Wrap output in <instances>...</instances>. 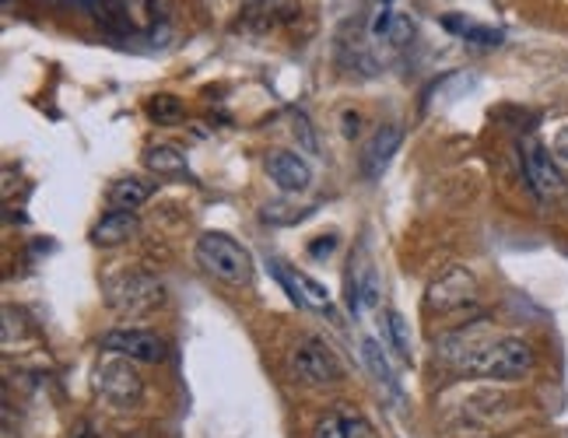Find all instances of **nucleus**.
I'll return each instance as SVG.
<instances>
[{
  "mask_svg": "<svg viewBox=\"0 0 568 438\" xmlns=\"http://www.w3.org/2000/svg\"><path fill=\"white\" fill-rule=\"evenodd\" d=\"M537 365L534 347L523 337H498V340H477L467 355L460 358V368L470 376H485V379H527Z\"/></svg>",
  "mask_w": 568,
  "mask_h": 438,
  "instance_id": "1",
  "label": "nucleus"
},
{
  "mask_svg": "<svg viewBox=\"0 0 568 438\" xmlns=\"http://www.w3.org/2000/svg\"><path fill=\"white\" fill-rule=\"evenodd\" d=\"M193 253L204 274L225 284V288H246V284H253V256L229 232H204L196 238Z\"/></svg>",
  "mask_w": 568,
  "mask_h": 438,
  "instance_id": "2",
  "label": "nucleus"
},
{
  "mask_svg": "<svg viewBox=\"0 0 568 438\" xmlns=\"http://www.w3.org/2000/svg\"><path fill=\"white\" fill-rule=\"evenodd\" d=\"M165 302V284L151 271H120L105 281V305L116 316H151Z\"/></svg>",
  "mask_w": 568,
  "mask_h": 438,
  "instance_id": "3",
  "label": "nucleus"
},
{
  "mask_svg": "<svg viewBox=\"0 0 568 438\" xmlns=\"http://www.w3.org/2000/svg\"><path fill=\"white\" fill-rule=\"evenodd\" d=\"M92 383L102 404H109L113 410H134L144 404V379L134 368V358H123V355L102 358Z\"/></svg>",
  "mask_w": 568,
  "mask_h": 438,
  "instance_id": "4",
  "label": "nucleus"
},
{
  "mask_svg": "<svg viewBox=\"0 0 568 438\" xmlns=\"http://www.w3.org/2000/svg\"><path fill=\"white\" fill-rule=\"evenodd\" d=\"M292 376L305 386H334L344 379V361L323 337H302L288 355Z\"/></svg>",
  "mask_w": 568,
  "mask_h": 438,
  "instance_id": "5",
  "label": "nucleus"
},
{
  "mask_svg": "<svg viewBox=\"0 0 568 438\" xmlns=\"http://www.w3.org/2000/svg\"><path fill=\"white\" fill-rule=\"evenodd\" d=\"M523 175H527V186L540 204H555L568 193V175L561 162L540 141L523 144Z\"/></svg>",
  "mask_w": 568,
  "mask_h": 438,
  "instance_id": "6",
  "label": "nucleus"
},
{
  "mask_svg": "<svg viewBox=\"0 0 568 438\" xmlns=\"http://www.w3.org/2000/svg\"><path fill=\"white\" fill-rule=\"evenodd\" d=\"M477 298V281L464 267H449L428 284V309L435 313H460Z\"/></svg>",
  "mask_w": 568,
  "mask_h": 438,
  "instance_id": "7",
  "label": "nucleus"
},
{
  "mask_svg": "<svg viewBox=\"0 0 568 438\" xmlns=\"http://www.w3.org/2000/svg\"><path fill=\"white\" fill-rule=\"evenodd\" d=\"M102 347L109 355H123L134 361H148L155 365L165 358V344L155 330H138V326H120V330L102 334Z\"/></svg>",
  "mask_w": 568,
  "mask_h": 438,
  "instance_id": "8",
  "label": "nucleus"
},
{
  "mask_svg": "<svg viewBox=\"0 0 568 438\" xmlns=\"http://www.w3.org/2000/svg\"><path fill=\"white\" fill-rule=\"evenodd\" d=\"M404 144V126L400 123H383L373 130V137L365 141L362 147V172L368 175V180H376V175H383V169L393 162V155L400 151Z\"/></svg>",
  "mask_w": 568,
  "mask_h": 438,
  "instance_id": "9",
  "label": "nucleus"
},
{
  "mask_svg": "<svg viewBox=\"0 0 568 438\" xmlns=\"http://www.w3.org/2000/svg\"><path fill=\"white\" fill-rule=\"evenodd\" d=\"M267 175L281 193H305L313 186V165L295 151H274L267 159Z\"/></svg>",
  "mask_w": 568,
  "mask_h": 438,
  "instance_id": "10",
  "label": "nucleus"
},
{
  "mask_svg": "<svg viewBox=\"0 0 568 438\" xmlns=\"http://www.w3.org/2000/svg\"><path fill=\"white\" fill-rule=\"evenodd\" d=\"M313 438H379L376 428L368 425V418H362L358 410H344L334 407L316 418L313 425Z\"/></svg>",
  "mask_w": 568,
  "mask_h": 438,
  "instance_id": "11",
  "label": "nucleus"
},
{
  "mask_svg": "<svg viewBox=\"0 0 568 438\" xmlns=\"http://www.w3.org/2000/svg\"><path fill=\"white\" fill-rule=\"evenodd\" d=\"M141 222H138V211H109L99 217V225L92 228V243L102 246V249H113V246H123L130 238L138 235Z\"/></svg>",
  "mask_w": 568,
  "mask_h": 438,
  "instance_id": "12",
  "label": "nucleus"
},
{
  "mask_svg": "<svg viewBox=\"0 0 568 438\" xmlns=\"http://www.w3.org/2000/svg\"><path fill=\"white\" fill-rule=\"evenodd\" d=\"M373 39L383 42V47H393V50H400L407 47V42L414 39V21L400 11H393L389 4L373 18Z\"/></svg>",
  "mask_w": 568,
  "mask_h": 438,
  "instance_id": "13",
  "label": "nucleus"
},
{
  "mask_svg": "<svg viewBox=\"0 0 568 438\" xmlns=\"http://www.w3.org/2000/svg\"><path fill=\"white\" fill-rule=\"evenodd\" d=\"M347 302H352L355 313L376 309L379 305V274L373 263H365L362 271L352 267V274H347Z\"/></svg>",
  "mask_w": 568,
  "mask_h": 438,
  "instance_id": "14",
  "label": "nucleus"
},
{
  "mask_svg": "<svg viewBox=\"0 0 568 438\" xmlns=\"http://www.w3.org/2000/svg\"><path fill=\"white\" fill-rule=\"evenodd\" d=\"M89 11L92 18L99 21L102 29H109L113 35H134V18H130L126 4H120V0H89Z\"/></svg>",
  "mask_w": 568,
  "mask_h": 438,
  "instance_id": "15",
  "label": "nucleus"
},
{
  "mask_svg": "<svg viewBox=\"0 0 568 438\" xmlns=\"http://www.w3.org/2000/svg\"><path fill=\"white\" fill-rule=\"evenodd\" d=\"M151 196V186L144 180H134V175H123V180H116L113 186H109V207L116 211H138L148 204Z\"/></svg>",
  "mask_w": 568,
  "mask_h": 438,
  "instance_id": "16",
  "label": "nucleus"
},
{
  "mask_svg": "<svg viewBox=\"0 0 568 438\" xmlns=\"http://www.w3.org/2000/svg\"><path fill=\"white\" fill-rule=\"evenodd\" d=\"M144 169L148 172H162V175H186V155L180 147H172V144H151L144 155H141Z\"/></svg>",
  "mask_w": 568,
  "mask_h": 438,
  "instance_id": "17",
  "label": "nucleus"
},
{
  "mask_svg": "<svg viewBox=\"0 0 568 438\" xmlns=\"http://www.w3.org/2000/svg\"><path fill=\"white\" fill-rule=\"evenodd\" d=\"M362 361L368 365V371L393 393V397H400V383H397V376H393V368H389V361H386V355H383V347L373 340V337H365L362 340Z\"/></svg>",
  "mask_w": 568,
  "mask_h": 438,
  "instance_id": "18",
  "label": "nucleus"
},
{
  "mask_svg": "<svg viewBox=\"0 0 568 438\" xmlns=\"http://www.w3.org/2000/svg\"><path fill=\"white\" fill-rule=\"evenodd\" d=\"M183 116H186L183 99L169 95V92H159V95H151V99H148V120H151V123H159V126H176V123H183Z\"/></svg>",
  "mask_w": 568,
  "mask_h": 438,
  "instance_id": "19",
  "label": "nucleus"
},
{
  "mask_svg": "<svg viewBox=\"0 0 568 438\" xmlns=\"http://www.w3.org/2000/svg\"><path fill=\"white\" fill-rule=\"evenodd\" d=\"M443 26L453 29V35H460L467 42H480V47H498V42H501V32L498 29L474 26V21L460 18V14H443Z\"/></svg>",
  "mask_w": 568,
  "mask_h": 438,
  "instance_id": "20",
  "label": "nucleus"
},
{
  "mask_svg": "<svg viewBox=\"0 0 568 438\" xmlns=\"http://www.w3.org/2000/svg\"><path fill=\"white\" fill-rule=\"evenodd\" d=\"M386 337H389V347L397 350L404 361H410V326H407L404 313L386 309Z\"/></svg>",
  "mask_w": 568,
  "mask_h": 438,
  "instance_id": "21",
  "label": "nucleus"
},
{
  "mask_svg": "<svg viewBox=\"0 0 568 438\" xmlns=\"http://www.w3.org/2000/svg\"><path fill=\"white\" fill-rule=\"evenodd\" d=\"M292 277H295V284H298L302 302H310V305H316V309H326V313H331V295L323 292V284H320V281H313L310 274H302V271H295ZM326 313H323V316H326Z\"/></svg>",
  "mask_w": 568,
  "mask_h": 438,
  "instance_id": "22",
  "label": "nucleus"
},
{
  "mask_svg": "<svg viewBox=\"0 0 568 438\" xmlns=\"http://www.w3.org/2000/svg\"><path fill=\"white\" fill-rule=\"evenodd\" d=\"M358 134H362V113H358V109H344V113H341V137L344 141H358Z\"/></svg>",
  "mask_w": 568,
  "mask_h": 438,
  "instance_id": "23",
  "label": "nucleus"
},
{
  "mask_svg": "<svg viewBox=\"0 0 568 438\" xmlns=\"http://www.w3.org/2000/svg\"><path fill=\"white\" fill-rule=\"evenodd\" d=\"M295 134H302V147H305V151H313V155H316V137H313V130H310V123H305L302 113H298V120H295Z\"/></svg>",
  "mask_w": 568,
  "mask_h": 438,
  "instance_id": "24",
  "label": "nucleus"
},
{
  "mask_svg": "<svg viewBox=\"0 0 568 438\" xmlns=\"http://www.w3.org/2000/svg\"><path fill=\"white\" fill-rule=\"evenodd\" d=\"M555 159L561 162V169H568V130L555 137Z\"/></svg>",
  "mask_w": 568,
  "mask_h": 438,
  "instance_id": "25",
  "label": "nucleus"
},
{
  "mask_svg": "<svg viewBox=\"0 0 568 438\" xmlns=\"http://www.w3.org/2000/svg\"><path fill=\"white\" fill-rule=\"evenodd\" d=\"M271 0H250V8H267Z\"/></svg>",
  "mask_w": 568,
  "mask_h": 438,
  "instance_id": "26",
  "label": "nucleus"
}]
</instances>
